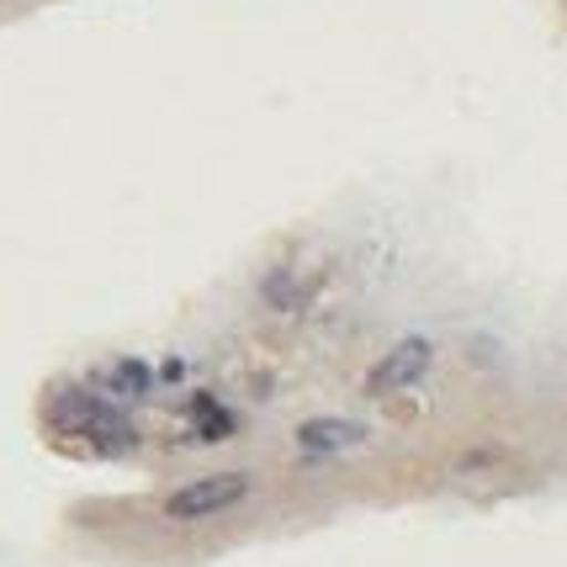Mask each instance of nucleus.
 <instances>
[{
  "instance_id": "20e7f679",
  "label": "nucleus",
  "mask_w": 567,
  "mask_h": 567,
  "mask_svg": "<svg viewBox=\"0 0 567 567\" xmlns=\"http://www.w3.org/2000/svg\"><path fill=\"white\" fill-rule=\"evenodd\" d=\"M297 445H302V456H340V451L367 445V424H355V420H308V424H297Z\"/></svg>"
},
{
  "instance_id": "423d86ee",
  "label": "nucleus",
  "mask_w": 567,
  "mask_h": 567,
  "mask_svg": "<svg viewBox=\"0 0 567 567\" xmlns=\"http://www.w3.org/2000/svg\"><path fill=\"white\" fill-rule=\"evenodd\" d=\"M192 420H197L202 441H218V435H228V414H223L213 398H197V403H192Z\"/></svg>"
},
{
  "instance_id": "7ed1b4c3",
  "label": "nucleus",
  "mask_w": 567,
  "mask_h": 567,
  "mask_svg": "<svg viewBox=\"0 0 567 567\" xmlns=\"http://www.w3.org/2000/svg\"><path fill=\"white\" fill-rule=\"evenodd\" d=\"M430 361H435L430 340H420V334L398 340V346L367 371V393H371V398H388V393H403V388H414L424 371H430Z\"/></svg>"
},
{
  "instance_id": "39448f33",
  "label": "nucleus",
  "mask_w": 567,
  "mask_h": 567,
  "mask_svg": "<svg viewBox=\"0 0 567 567\" xmlns=\"http://www.w3.org/2000/svg\"><path fill=\"white\" fill-rule=\"evenodd\" d=\"M148 382H154V377H148L144 361H112V367L101 371V388L117 393V398H144Z\"/></svg>"
},
{
  "instance_id": "f03ea898",
  "label": "nucleus",
  "mask_w": 567,
  "mask_h": 567,
  "mask_svg": "<svg viewBox=\"0 0 567 567\" xmlns=\"http://www.w3.org/2000/svg\"><path fill=\"white\" fill-rule=\"evenodd\" d=\"M245 494H249V472H213V477H197V483L175 488V494L165 498V515L207 519V515H218V509H234Z\"/></svg>"
},
{
  "instance_id": "f257e3e1",
  "label": "nucleus",
  "mask_w": 567,
  "mask_h": 567,
  "mask_svg": "<svg viewBox=\"0 0 567 567\" xmlns=\"http://www.w3.org/2000/svg\"><path fill=\"white\" fill-rule=\"evenodd\" d=\"M49 420L59 435L91 445L101 456H117V451H133V445H138L133 424L123 420V409H112L106 398L85 393V388H59L49 403Z\"/></svg>"
}]
</instances>
